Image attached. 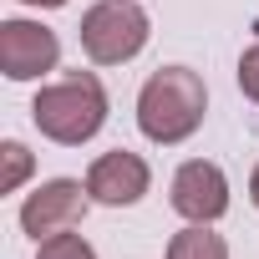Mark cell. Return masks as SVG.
Wrapping results in <instances>:
<instances>
[{
    "label": "cell",
    "mask_w": 259,
    "mask_h": 259,
    "mask_svg": "<svg viewBox=\"0 0 259 259\" xmlns=\"http://www.w3.org/2000/svg\"><path fill=\"white\" fill-rule=\"evenodd\" d=\"M148 183H153L148 163H143L138 153H127V148L102 153V158L87 168V193H92V203H107V208L138 203V198L148 193Z\"/></svg>",
    "instance_id": "cell-7"
},
{
    "label": "cell",
    "mask_w": 259,
    "mask_h": 259,
    "mask_svg": "<svg viewBox=\"0 0 259 259\" xmlns=\"http://www.w3.org/2000/svg\"><path fill=\"white\" fill-rule=\"evenodd\" d=\"M26 173H31V153H26V143H6V193H16V188L26 183Z\"/></svg>",
    "instance_id": "cell-10"
},
{
    "label": "cell",
    "mask_w": 259,
    "mask_h": 259,
    "mask_svg": "<svg viewBox=\"0 0 259 259\" xmlns=\"http://www.w3.org/2000/svg\"><path fill=\"white\" fill-rule=\"evenodd\" d=\"M31 122L41 127V138L61 148H81L102 133L107 122V87L92 71H66L61 81L41 87L31 102Z\"/></svg>",
    "instance_id": "cell-2"
},
{
    "label": "cell",
    "mask_w": 259,
    "mask_h": 259,
    "mask_svg": "<svg viewBox=\"0 0 259 259\" xmlns=\"http://www.w3.org/2000/svg\"><path fill=\"white\" fill-rule=\"evenodd\" d=\"M36 259H97V249L81 234H51V239H41V254Z\"/></svg>",
    "instance_id": "cell-9"
},
{
    "label": "cell",
    "mask_w": 259,
    "mask_h": 259,
    "mask_svg": "<svg viewBox=\"0 0 259 259\" xmlns=\"http://www.w3.org/2000/svg\"><path fill=\"white\" fill-rule=\"evenodd\" d=\"M173 208H178L188 224H213V219H224V213H229V178H224V168H219V163H203V158L183 163V168L173 173Z\"/></svg>",
    "instance_id": "cell-6"
},
{
    "label": "cell",
    "mask_w": 259,
    "mask_h": 259,
    "mask_svg": "<svg viewBox=\"0 0 259 259\" xmlns=\"http://www.w3.org/2000/svg\"><path fill=\"white\" fill-rule=\"evenodd\" d=\"M203 112H208V92H203V76L188 66H163L138 92V127L148 143H163V148L193 138L203 127Z\"/></svg>",
    "instance_id": "cell-1"
},
{
    "label": "cell",
    "mask_w": 259,
    "mask_h": 259,
    "mask_svg": "<svg viewBox=\"0 0 259 259\" xmlns=\"http://www.w3.org/2000/svg\"><path fill=\"white\" fill-rule=\"evenodd\" d=\"M21 6H46L51 11V6H66V0H21Z\"/></svg>",
    "instance_id": "cell-13"
},
{
    "label": "cell",
    "mask_w": 259,
    "mask_h": 259,
    "mask_svg": "<svg viewBox=\"0 0 259 259\" xmlns=\"http://www.w3.org/2000/svg\"><path fill=\"white\" fill-rule=\"evenodd\" d=\"M239 87H244V97L259 102V46H249V51L239 56Z\"/></svg>",
    "instance_id": "cell-11"
},
{
    "label": "cell",
    "mask_w": 259,
    "mask_h": 259,
    "mask_svg": "<svg viewBox=\"0 0 259 259\" xmlns=\"http://www.w3.org/2000/svg\"><path fill=\"white\" fill-rule=\"evenodd\" d=\"M249 198H254V208H259V163H254V173H249Z\"/></svg>",
    "instance_id": "cell-12"
},
{
    "label": "cell",
    "mask_w": 259,
    "mask_h": 259,
    "mask_svg": "<svg viewBox=\"0 0 259 259\" xmlns=\"http://www.w3.org/2000/svg\"><path fill=\"white\" fill-rule=\"evenodd\" d=\"M153 26L148 16L133 6V0H102L81 16V51L97 61V66H122L133 61L143 46H148Z\"/></svg>",
    "instance_id": "cell-3"
},
{
    "label": "cell",
    "mask_w": 259,
    "mask_h": 259,
    "mask_svg": "<svg viewBox=\"0 0 259 259\" xmlns=\"http://www.w3.org/2000/svg\"><path fill=\"white\" fill-rule=\"evenodd\" d=\"M87 203H92L87 183H76V178H51V183H41V188L21 203V229H26L31 239L66 234V229H76V224L87 219Z\"/></svg>",
    "instance_id": "cell-4"
},
{
    "label": "cell",
    "mask_w": 259,
    "mask_h": 259,
    "mask_svg": "<svg viewBox=\"0 0 259 259\" xmlns=\"http://www.w3.org/2000/svg\"><path fill=\"white\" fill-rule=\"evenodd\" d=\"M56 61H61L56 31H46L36 21H0V71L11 81H31V76L51 71Z\"/></svg>",
    "instance_id": "cell-5"
},
{
    "label": "cell",
    "mask_w": 259,
    "mask_h": 259,
    "mask_svg": "<svg viewBox=\"0 0 259 259\" xmlns=\"http://www.w3.org/2000/svg\"><path fill=\"white\" fill-rule=\"evenodd\" d=\"M168 259H229V244L208 224H188L168 239Z\"/></svg>",
    "instance_id": "cell-8"
}]
</instances>
